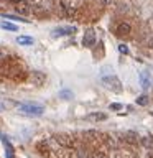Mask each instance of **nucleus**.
<instances>
[{"label":"nucleus","mask_w":153,"mask_h":158,"mask_svg":"<svg viewBox=\"0 0 153 158\" xmlns=\"http://www.w3.org/2000/svg\"><path fill=\"white\" fill-rule=\"evenodd\" d=\"M20 71H22V66L17 61H10V59H5V61L0 63V74L7 77H17Z\"/></svg>","instance_id":"f257e3e1"},{"label":"nucleus","mask_w":153,"mask_h":158,"mask_svg":"<svg viewBox=\"0 0 153 158\" xmlns=\"http://www.w3.org/2000/svg\"><path fill=\"white\" fill-rule=\"evenodd\" d=\"M102 84L105 86L109 91H114V92H122V82L115 74H109V76H102Z\"/></svg>","instance_id":"f03ea898"},{"label":"nucleus","mask_w":153,"mask_h":158,"mask_svg":"<svg viewBox=\"0 0 153 158\" xmlns=\"http://www.w3.org/2000/svg\"><path fill=\"white\" fill-rule=\"evenodd\" d=\"M20 112L28 117H39L44 112V107L38 104H25V106H20Z\"/></svg>","instance_id":"7ed1b4c3"},{"label":"nucleus","mask_w":153,"mask_h":158,"mask_svg":"<svg viewBox=\"0 0 153 158\" xmlns=\"http://www.w3.org/2000/svg\"><path fill=\"white\" fill-rule=\"evenodd\" d=\"M84 137H86V140L89 143H104L107 140V135L102 132H97V130H87L84 133Z\"/></svg>","instance_id":"20e7f679"},{"label":"nucleus","mask_w":153,"mask_h":158,"mask_svg":"<svg viewBox=\"0 0 153 158\" xmlns=\"http://www.w3.org/2000/svg\"><path fill=\"white\" fill-rule=\"evenodd\" d=\"M120 137H122V142L127 143V145H138L142 140L140 135H138L137 132H132V130H127V132L120 133Z\"/></svg>","instance_id":"39448f33"},{"label":"nucleus","mask_w":153,"mask_h":158,"mask_svg":"<svg viewBox=\"0 0 153 158\" xmlns=\"http://www.w3.org/2000/svg\"><path fill=\"white\" fill-rule=\"evenodd\" d=\"M30 82L36 87H41L44 82H46V74L41 73V71H33L31 77H30Z\"/></svg>","instance_id":"423d86ee"},{"label":"nucleus","mask_w":153,"mask_h":158,"mask_svg":"<svg viewBox=\"0 0 153 158\" xmlns=\"http://www.w3.org/2000/svg\"><path fill=\"white\" fill-rule=\"evenodd\" d=\"M94 43H96V31H94L92 28H87L86 31H84L82 44L86 48H91V46H94Z\"/></svg>","instance_id":"0eeeda50"},{"label":"nucleus","mask_w":153,"mask_h":158,"mask_svg":"<svg viewBox=\"0 0 153 158\" xmlns=\"http://www.w3.org/2000/svg\"><path fill=\"white\" fill-rule=\"evenodd\" d=\"M74 31H76L74 27H58V28H54L51 31V35L54 38H58V36H68V35H72Z\"/></svg>","instance_id":"6e6552de"},{"label":"nucleus","mask_w":153,"mask_h":158,"mask_svg":"<svg viewBox=\"0 0 153 158\" xmlns=\"http://www.w3.org/2000/svg\"><path fill=\"white\" fill-rule=\"evenodd\" d=\"M15 8H17V12L20 15H30V13L33 12L31 5H30L28 2H25V0H18L17 5H15Z\"/></svg>","instance_id":"1a4fd4ad"},{"label":"nucleus","mask_w":153,"mask_h":158,"mask_svg":"<svg viewBox=\"0 0 153 158\" xmlns=\"http://www.w3.org/2000/svg\"><path fill=\"white\" fill-rule=\"evenodd\" d=\"M132 31V27H130V23H127V22H122V23H118L117 25V28H115V33H117V36H127V35H130Z\"/></svg>","instance_id":"9d476101"},{"label":"nucleus","mask_w":153,"mask_h":158,"mask_svg":"<svg viewBox=\"0 0 153 158\" xmlns=\"http://www.w3.org/2000/svg\"><path fill=\"white\" fill-rule=\"evenodd\" d=\"M138 79H140V84H142L143 89H148L151 86V76H150V73H148L147 69H143V71L138 74Z\"/></svg>","instance_id":"9b49d317"},{"label":"nucleus","mask_w":153,"mask_h":158,"mask_svg":"<svg viewBox=\"0 0 153 158\" xmlns=\"http://www.w3.org/2000/svg\"><path fill=\"white\" fill-rule=\"evenodd\" d=\"M56 140H58V145H61V147H66V148L72 147V138L66 135V133H58Z\"/></svg>","instance_id":"f8f14e48"},{"label":"nucleus","mask_w":153,"mask_h":158,"mask_svg":"<svg viewBox=\"0 0 153 158\" xmlns=\"http://www.w3.org/2000/svg\"><path fill=\"white\" fill-rule=\"evenodd\" d=\"M86 118L91 122H104V120H107V115L104 112H94V114H89Z\"/></svg>","instance_id":"ddd939ff"},{"label":"nucleus","mask_w":153,"mask_h":158,"mask_svg":"<svg viewBox=\"0 0 153 158\" xmlns=\"http://www.w3.org/2000/svg\"><path fill=\"white\" fill-rule=\"evenodd\" d=\"M15 106H17V102L12 101V99H2V101H0V112L8 110V109H13Z\"/></svg>","instance_id":"4468645a"},{"label":"nucleus","mask_w":153,"mask_h":158,"mask_svg":"<svg viewBox=\"0 0 153 158\" xmlns=\"http://www.w3.org/2000/svg\"><path fill=\"white\" fill-rule=\"evenodd\" d=\"M17 43L18 44H23V46H30V44L35 43V40L28 35H22V36H17Z\"/></svg>","instance_id":"2eb2a0df"},{"label":"nucleus","mask_w":153,"mask_h":158,"mask_svg":"<svg viewBox=\"0 0 153 158\" xmlns=\"http://www.w3.org/2000/svg\"><path fill=\"white\" fill-rule=\"evenodd\" d=\"M3 148H5V156H7V158H15V152H13L12 143L7 142L5 138H3Z\"/></svg>","instance_id":"dca6fc26"},{"label":"nucleus","mask_w":153,"mask_h":158,"mask_svg":"<svg viewBox=\"0 0 153 158\" xmlns=\"http://www.w3.org/2000/svg\"><path fill=\"white\" fill-rule=\"evenodd\" d=\"M36 148H38V152L41 153L43 156H48L49 155V148H48V143L46 142H38Z\"/></svg>","instance_id":"f3484780"},{"label":"nucleus","mask_w":153,"mask_h":158,"mask_svg":"<svg viewBox=\"0 0 153 158\" xmlns=\"http://www.w3.org/2000/svg\"><path fill=\"white\" fill-rule=\"evenodd\" d=\"M74 97V92L71 89H63V91H59V99H64V101H71Z\"/></svg>","instance_id":"a211bd4d"},{"label":"nucleus","mask_w":153,"mask_h":158,"mask_svg":"<svg viewBox=\"0 0 153 158\" xmlns=\"http://www.w3.org/2000/svg\"><path fill=\"white\" fill-rule=\"evenodd\" d=\"M2 17H3V18H8V20H13V22H22V23H27V18L20 17V15H8V13H3Z\"/></svg>","instance_id":"6ab92c4d"},{"label":"nucleus","mask_w":153,"mask_h":158,"mask_svg":"<svg viewBox=\"0 0 153 158\" xmlns=\"http://www.w3.org/2000/svg\"><path fill=\"white\" fill-rule=\"evenodd\" d=\"M0 28H3V30H8V31H17V25H13V23H8V22H0Z\"/></svg>","instance_id":"aec40b11"},{"label":"nucleus","mask_w":153,"mask_h":158,"mask_svg":"<svg viewBox=\"0 0 153 158\" xmlns=\"http://www.w3.org/2000/svg\"><path fill=\"white\" fill-rule=\"evenodd\" d=\"M148 102H150V99H148V96H145V94L137 97V104H138V106H147Z\"/></svg>","instance_id":"412c9836"},{"label":"nucleus","mask_w":153,"mask_h":158,"mask_svg":"<svg viewBox=\"0 0 153 158\" xmlns=\"http://www.w3.org/2000/svg\"><path fill=\"white\" fill-rule=\"evenodd\" d=\"M142 143H143V147H147V148H153V138H150V137H145L142 140Z\"/></svg>","instance_id":"4be33fe9"},{"label":"nucleus","mask_w":153,"mask_h":158,"mask_svg":"<svg viewBox=\"0 0 153 158\" xmlns=\"http://www.w3.org/2000/svg\"><path fill=\"white\" fill-rule=\"evenodd\" d=\"M118 51H120L122 54H128V48L125 46V44H118Z\"/></svg>","instance_id":"5701e85b"},{"label":"nucleus","mask_w":153,"mask_h":158,"mask_svg":"<svg viewBox=\"0 0 153 158\" xmlns=\"http://www.w3.org/2000/svg\"><path fill=\"white\" fill-rule=\"evenodd\" d=\"M99 5H102V7H109V5L112 3V0H97Z\"/></svg>","instance_id":"b1692460"},{"label":"nucleus","mask_w":153,"mask_h":158,"mask_svg":"<svg viewBox=\"0 0 153 158\" xmlns=\"http://www.w3.org/2000/svg\"><path fill=\"white\" fill-rule=\"evenodd\" d=\"M110 110H120V104H110Z\"/></svg>","instance_id":"393cba45"},{"label":"nucleus","mask_w":153,"mask_h":158,"mask_svg":"<svg viewBox=\"0 0 153 158\" xmlns=\"http://www.w3.org/2000/svg\"><path fill=\"white\" fill-rule=\"evenodd\" d=\"M148 48H150V49H153V36H151L150 40H148Z\"/></svg>","instance_id":"a878e982"},{"label":"nucleus","mask_w":153,"mask_h":158,"mask_svg":"<svg viewBox=\"0 0 153 158\" xmlns=\"http://www.w3.org/2000/svg\"><path fill=\"white\" fill-rule=\"evenodd\" d=\"M150 115H153V112H151V114H150Z\"/></svg>","instance_id":"bb28decb"}]
</instances>
